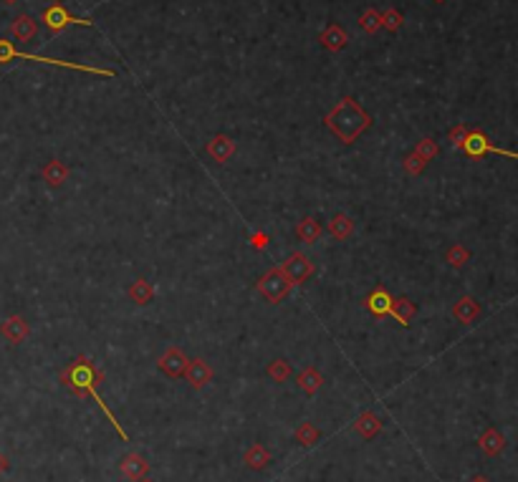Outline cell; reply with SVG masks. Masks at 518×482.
Returning a JSON list of instances; mask_svg holds the SVG:
<instances>
[{
	"mask_svg": "<svg viewBox=\"0 0 518 482\" xmlns=\"http://www.w3.org/2000/svg\"><path fill=\"white\" fill-rule=\"evenodd\" d=\"M58 382H61L63 387H66L68 392L73 394V397H91V399L99 404V409L104 412V416L109 419V424L114 427V432L119 434V439H124V442H127L129 434L124 432V427L119 424V419L114 416V412L104 404L99 389H96V384L104 382V372H101V369H96V364L89 359V356H78V359H73L68 366H63L61 374H58Z\"/></svg>",
	"mask_w": 518,
	"mask_h": 482,
	"instance_id": "6da1fadb",
	"label": "cell"
},
{
	"mask_svg": "<svg viewBox=\"0 0 518 482\" xmlns=\"http://www.w3.org/2000/svg\"><path fill=\"white\" fill-rule=\"evenodd\" d=\"M323 124H326V129L339 139L341 145H354V142L372 127V117H369L367 111H364L354 99L344 96V99L323 117Z\"/></svg>",
	"mask_w": 518,
	"mask_h": 482,
	"instance_id": "7a4b0ae2",
	"label": "cell"
},
{
	"mask_svg": "<svg viewBox=\"0 0 518 482\" xmlns=\"http://www.w3.org/2000/svg\"><path fill=\"white\" fill-rule=\"evenodd\" d=\"M13 58H23V61H33V63H48V66H63V68H73V71H84V73H94V76H104V78H114L117 73L109 71V68H94L86 66V63H71V61H58V58H46V56H33V53H21L16 51V46L11 41L0 38V63H8Z\"/></svg>",
	"mask_w": 518,
	"mask_h": 482,
	"instance_id": "3957f363",
	"label": "cell"
},
{
	"mask_svg": "<svg viewBox=\"0 0 518 482\" xmlns=\"http://www.w3.org/2000/svg\"><path fill=\"white\" fill-rule=\"evenodd\" d=\"M291 288H294V283H291V278L284 273V268H271V271L263 273L261 281H258V290H261V295L271 305L281 303V300L291 293Z\"/></svg>",
	"mask_w": 518,
	"mask_h": 482,
	"instance_id": "277c9868",
	"label": "cell"
},
{
	"mask_svg": "<svg viewBox=\"0 0 518 482\" xmlns=\"http://www.w3.org/2000/svg\"><path fill=\"white\" fill-rule=\"evenodd\" d=\"M460 150L468 157H473V159H480V157H485V154H501V157H513V159H518V152H508V150H501V147H493L480 129H468V137L462 139Z\"/></svg>",
	"mask_w": 518,
	"mask_h": 482,
	"instance_id": "5b68a950",
	"label": "cell"
},
{
	"mask_svg": "<svg viewBox=\"0 0 518 482\" xmlns=\"http://www.w3.org/2000/svg\"><path fill=\"white\" fill-rule=\"evenodd\" d=\"M43 23H46V28H48L51 33H61V31H66L68 26H86V28L91 26V21H86V18L71 16L61 3H53V6L46 8Z\"/></svg>",
	"mask_w": 518,
	"mask_h": 482,
	"instance_id": "8992f818",
	"label": "cell"
},
{
	"mask_svg": "<svg viewBox=\"0 0 518 482\" xmlns=\"http://www.w3.org/2000/svg\"><path fill=\"white\" fill-rule=\"evenodd\" d=\"M187 354H185L182 349H177V346H170L165 354L157 359V369H160L162 374L167 379H180L185 377V372H187Z\"/></svg>",
	"mask_w": 518,
	"mask_h": 482,
	"instance_id": "52a82bcc",
	"label": "cell"
},
{
	"mask_svg": "<svg viewBox=\"0 0 518 482\" xmlns=\"http://www.w3.org/2000/svg\"><path fill=\"white\" fill-rule=\"evenodd\" d=\"M281 268H284V273L291 278V283H294V285H301V283H306L309 278L316 273L311 258H309V255H304V253H291Z\"/></svg>",
	"mask_w": 518,
	"mask_h": 482,
	"instance_id": "ba28073f",
	"label": "cell"
},
{
	"mask_svg": "<svg viewBox=\"0 0 518 482\" xmlns=\"http://www.w3.org/2000/svg\"><path fill=\"white\" fill-rule=\"evenodd\" d=\"M119 470H122V475L127 477V480L140 482V480H145V477L150 475L152 465L140 455V452H129V455H124L122 462H119Z\"/></svg>",
	"mask_w": 518,
	"mask_h": 482,
	"instance_id": "9c48e42d",
	"label": "cell"
},
{
	"mask_svg": "<svg viewBox=\"0 0 518 482\" xmlns=\"http://www.w3.org/2000/svg\"><path fill=\"white\" fill-rule=\"evenodd\" d=\"M0 333H3V338H6L8 344H23L26 338L31 336V326H29V321L23 316H8L6 321L0 323Z\"/></svg>",
	"mask_w": 518,
	"mask_h": 482,
	"instance_id": "30bf717a",
	"label": "cell"
},
{
	"mask_svg": "<svg viewBox=\"0 0 518 482\" xmlns=\"http://www.w3.org/2000/svg\"><path fill=\"white\" fill-rule=\"evenodd\" d=\"M392 303H395V295H392L387 288H374L372 293H369L367 298H364V308H367L374 318L390 316Z\"/></svg>",
	"mask_w": 518,
	"mask_h": 482,
	"instance_id": "8fae6325",
	"label": "cell"
},
{
	"mask_svg": "<svg viewBox=\"0 0 518 482\" xmlns=\"http://www.w3.org/2000/svg\"><path fill=\"white\" fill-rule=\"evenodd\" d=\"M185 379L192 389H205L207 384L212 382V369L205 359H192L187 364V372H185Z\"/></svg>",
	"mask_w": 518,
	"mask_h": 482,
	"instance_id": "7c38bea8",
	"label": "cell"
},
{
	"mask_svg": "<svg viewBox=\"0 0 518 482\" xmlns=\"http://www.w3.org/2000/svg\"><path fill=\"white\" fill-rule=\"evenodd\" d=\"M243 462H245V467H248V470L261 472V470H266L271 462H274V455H271V449H268L266 444L256 442V444H251V447L245 449Z\"/></svg>",
	"mask_w": 518,
	"mask_h": 482,
	"instance_id": "4fadbf2b",
	"label": "cell"
},
{
	"mask_svg": "<svg viewBox=\"0 0 518 482\" xmlns=\"http://www.w3.org/2000/svg\"><path fill=\"white\" fill-rule=\"evenodd\" d=\"M207 154L212 157L215 162H220V164H225V162L230 159V157L235 154V142L230 137H225V134H217V137H212L210 142H207Z\"/></svg>",
	"mask_w": 518,
	"mask_h": 482,
	"instance_id": "5bb4252c",
	"label": "cell"
},
{
	"mask_svg": "<svg viewBox=\"0 0 518 482\" xmlns=\"http://www.w3.org/2000/svg\"><path fill=\"white\" fill-rule=\"evenodd\" d=\"M354 432L369 442V439H374L379 432H382V419H379L374 412H362V414L354 419Z\"/></svg>",
	"mask_w": 518,
	"mask_h": 482,
	"instance_id": "9a60e30c",
	"label": "cell"
},
{
	"mask_svg": "<svg viewBox=\"0 0 518 482\" xmlns=\"http://www.w3.org/2000/svg\"><path fill=\"white\" fill-rule=\"evenodd\" d=\"M478 447L483 449V455L488 457H496L503 452V447H506V437H503L501 432H498L496 427H488L483 434L478 437Z\"/></svg>",
	"mask_w": 518,
	"mask_h": 482,
	"instance_id": "2e32d148",
	"label": "cell"
},
{
	"mask_svg": "<svg viewBox=\"0 0 518 482\" xmlns=\"http://www.w3.org/2000/svg\"><path fill=\"white\" fill-rule=\"evenodd\" d=\"M68 167L63 164L61 159H51L43 164V169H41V177L48 182V187H61L63 182L68 179Z\"/></svg>",
	"mask_w": 518,
	"mask_h": 482,
	"instance_id": "e0dca14e",
	"label": "cell"
},
{
	"mask_svg": "<svg viewBox=\"0 0 518 482\" xmlns=\"http://www.w3.org/2000/svg\"><path fill=\"white\" fill-rule=\"evenodd\" d=\"M478 313H480L478 300L470 298V295H462V298L452 305V318H455L457 323H473L475 318H478Z\"/></svg>",
	"mask_w": 518,
	"mask_h": 482,
	"instance_id": "ac0fdd59",
	"label": "cell"
},
{
	"mask_svg": "<svg viewBox=\"0 0 518 482\" xmlns=\"http://www.w3.org/2000/svg\"><path fill=\"white\" fill-rule=\"evenodd\" d=\"M321 384H323V377H321V372H316L314 366H306V369H301L299 372V377H296V387L301 389L304 394H309V397H314V394L321 389Z\"/></svg>",
	"mask_w": 518,
	"mask_h": 482,
	"instance_id": "d6986e66",
	"label": "cell"
},
{
	"mask_svg": "<svg viewBox=\"0 0 518 482\" xmlns=\"http://www.w3.org/2000/svg\"><path fill=\"white\" fill-rule=\"evenodd\" d=\"M321 222L316 220V217H304L299 225H296V238L301 240V243L306 245H314L318 243V238H321Z\"/></svg>",
	"mask_w": 518,
	"mask_h": 482,
	"instance_id": "ffe728a7",
	"label": "cell"
},
{
	"mask_svg": "<svg viewBox=\"0 0 518 482\" xmlns=\"http://www.w3.org/2000/svg\"><path fill=\"white\" fill-rule=\"evenodd\" d=\"M11 33L16 36L18 41H26V43H29V41H33L36 33H38V23H36L31 16H18L11 26Z\"/></svg>",
	"mask_w": 518,
	"mask_h": 482,
	"instance_id": "44dd1931",
	"label": "cell"
},
{
	"mask_svg": "<svg viewBox=\"0 0 518 482\" xmlns=\"http://www.w3.org/2000/svg\"><path fill=\"white\" fill-rule=\"evenodd\" d=\"M415 313H418V308H415V303L410 298H395V303H392V310H390V316L395 318L397 323H402V326H410L413 323V318H415Z\"/></svg>",
	"mask_w": 518,
	"mask_h": 482,
	"instance_id": "7402d4cb",
	"label": "cell"
},
{
	"mask_svg": "<svg viewBox=\"0 0 518 482\" xmlns=\"http://www.w3.org/2000/svg\"><path fill=\"white\" fill-rule=\"evenodd\" d=\"M329 233L334 235V240L344 243V240H349L351 233H354V220H351L349 215H344V212H336L329 222Z\"/></svg>",
	"mask_w": 518,
	"mask_h": 482,
	"instance_id": "603a6c76",
	"label": "cell"
},
{
	"mask_svg": "<svg viewBox=\"0 0 518 482\" xmlns=\"http://www.w3.org/2000/svg\"><path fill=\"white\" fill-rule=\"evenodd\" d=\"M129 298H132V303L137 305H147L152 303V298H155V288H152V283L145 281V278H137V281L129 285Z\"/></svg>",
	"mask_w": 518,
	"mask_h": 482,
	"instance_id": "cb8c5ba5",
	"label": "cell"
},
{
	"mask_svg": "<svg viewBox=\"0 0 518 482\" xmlns=\"http://www.w3.org/2000/svg\"><path fill=\"white\" fill-rule=\"evenodd\" d=\"M346 41H349V36H346V31L341 26H329L321 33V46H326L329 51H341L346 46Z\"/></svg>",
	"mask_w": 518,
	"mask_h": 482,
	"instance_id": "d4e9b609",
	"label": "cell"
},
{
	"mask_svg": "<svg viewBox=\"0 0 518 482\" xmlns=\"http://www.w3.org/2000/svg\"><path fill=\"white\" fill-rule=\"evenodd\" d=\"M294 439L301 444V447H314V444L321 439V432H318L316 424H311V421H301V424L296 427Z\"/></svg>",
	"mask_w": 518,
	"mask_h": 482,
	"instance_id": "484cf974",
	"label": "cell"
},
{
	"mask_svg": "<svg viewBox=\"0 0 518 482\" xmlns=\"http://www.w3.org/2000/svg\"><path fill=\"white\" fill-rule=\"evenodd\" d=\"M291 374H294V366H291L286 359H274V361H271V364H268V377L274 379L276 384L289 382Z\"/></svg>",
	"mask_w": 518,
	"mask_h": 482,
	"instance_id": "4316f807",
	"label": "cell"
},
{
	"mask_svg": "<svg viewBox=\"0 0 518 482\" xmlns=\"http://www.w3.org/2000/svg\"><path fill=\"white\" fill-rule=\"evenodd\" d=\"M445 261L450 263L452 268H462V266H465V263L470 261V250H468V248H462L460 243H455V245H450V248H447Z\"/></svg>",
	"mask_w": 518,
	"mask_h": 482,
	"instance_id": "83f0119b",
	"label": "cell"
},
{
	"mask_svg": "<svg viewBox=\"0 0 518 482\" xmlns=\"http://www.w3.org/2000/svg\"><path fill=\"white\" fill-rule=\"evenodd\" d=\"M437 145H435L432 139L430 137H425V139H420L418 145H415V154L420 157V159L423 162H430V159H435V157H437Z\"/></svg>",
	"mask_w": 518,
	"mask_h": 482,
	"instance_id": "f1b7e54d",
	"label": "cell"
},
{
	"mask_svg": "<svg viewBox=\"0 0 518 482\" xmlns=\"http://www.w3.org/2000/svg\"><path fill=\"white\" fill-rule=\"evenodd\" d=\"M402 167H405V172L410 174V177H418V174H423L425 172V167H428V162H423L418 154H407L405 157V162H402Z\"/></svg>",
	"mask_w": 518,
	"mask_h": 482,
	"instance_id": "f546056e",
	"label": "cell"
},
{
	"mask_svg": "<svg viewBox=\"0 0 518 482\" xmlns=\"http://www.w3.org/2000/svg\"><path fill=\"white\" fill-rule=\"evenodd\" d=\"M359 26H362V31H367V33H377L379 28H382V16H379L377 11H367L362 18H359Z\"/></svg>",
	"mask_w": 518,
	"mask_h": 482,
	"instance_id": "4dcf8cb0",
	"label": "cell"
},
{
	"mask_svg": "<svg viewBox=\"0 0 518 482\" xmlns=\"http://www.w3.org/2000/svg\"><path fill=\"white\" fill-rule=\"evenodd\" d=\"M402 26V16L397 11H385L382 13V28H387V31H397V28Z\"/></svg>",
	"mask_w": 518,
	"mask_h": 482,
	"instance_id": "1f68e13d",
	"label": "cell"
},
{
	"mask_svg": "<svg viewBox=\"0 0 518 482\" xmlns=\"http://www.w3.org/2000/svg\"><path fill=\"white\" fill-rule=\"evenodd\" d=\"M465 137H468V129L462 127V124H457V127H452V129H450V142L457 147V150H460L462 139H465Z\"/></svg>",
	"mask_w": 518,
	"mask_h": 482,
	"instance_id": "d6a6232c",
	"label": "cell"
},
{
	"mask_svg": "<svg viewBox=\"0 0 518 482\" xmlns=\"http://www.w3.org/2000/svg\"><path fill=\"white\" fill-rule=\"evenodd\" d=\"M268 243H271V238H268V233H253L251 235V245L253 250H266Z\"/></svg>",
	"mask_w": 518,
	"mask_h": 482,
	"instance_id": "836d02e7",
	"label": "cell"
},
{
	"mask_svg": "<svg viewBox=\"0 0 518 482\" xmlns=\"http://www.w3.org/2000/svg\"><path fill=\"white\" fill-rule=\"evenodd\" d=\"M8 470H11V460H8V455H3V452H0V477L6 475Z\"/></svg>",
	"mask_w": 518,
	"mask_h": 482,
	"instance_id": "e575fe53",
	"label": "cell"
},
{
	"mask_svg": "<svg viewBox=\"0 0 518 482\" xmlns=\"http://www.w3.org/2000/svg\"><path fill=\"white\" fill-rule=\"evenodd\" d=\"M468 482H490V480H488V477H485V475H475V477H470Z\"/></svg>",
	"mask_w": 518,
	"mask_h": 482,
	"instance_id": "d590c367",
	"label": "cell"
},
{
	"mask_svg": "<svg viewBox=\"0 0 518 482\" xmlns=\"http://www.w3.org/2000/svg\"><path fill=\"white\" fill-rule=\"evenodd\" d=\"M3 3H6V6H13V3H18V0H3Z\"/></svg>",
	"mask_w": 518,
	"mask_h": 482,
	"instance_id": "8d00e7d4",
	"label": "cell"
},
{
	"mask_svg": "<svg viewBox=\"0 0 518 482\" xmlns=\"http://www.w3.org/2000/svg\"><path fill=\"white\" fill-rule=\"evenodd\" d=\"M140 482H155V480H150V477H145V480H140Z\"/></svg>",
	"mask_w": 518,
	"mask_h": 482,
	"instance_id": "74e56055",
	"label": "cell"
},
{
	"mask_svg": "<svg viewBox=\"0 0 518 482\" xmlns=\"http://www.w3.org/2000/svg\"><path fill=\"white\" fill-rule=\"evenodd\" d=\"M437 3H442V0H437Z\"/></svg>",
	"mask_w": 518,
	"mask_h": 482,
	"instance_id": "f35d334b",
	"label": "cell"
}]
</instances>
